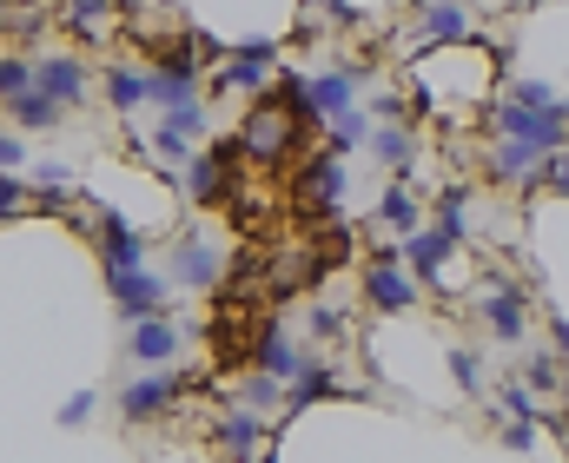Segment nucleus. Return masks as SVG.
Here are the masks:
<instances>
[{"label": "nucleus", "mask_w": 569, "mask_h": 463, "mask_svg": "<svg viewBox=\"0 0 569 463\" xmlns=\"http://www.w3.org/2000/svg\"><path fill=\"white\" fill-rule=\"evenodd\" d=\"M20 165H27V140L13 127H0V172H20Z\"/></svg>", "instance_id": "f704fd0d"}, {"label": "nucleus", "mask_w": 569, "mask_h": 463, "mask_svg": "<svg viewBox=\"0 0 569 463\" xmlns=\"http://www.w3.org/2000/svg\"><path fill=\"white\" fill-rule=\"evenodd\" d=\"M425 7H430V0H425Z\"/></svg>", "instance_id": "c03bdc74"}, {"label": "nucleus", "mask_w": 569, "mask_h": 463, "mask_svg": "<svg viewBox=\"0 0 569 463\" xmlns=\"http://www.w3.org/2000/svg\"><path fill=\"white\" fill-rule=\"evenodd\" d=\"M93 411H100V391H73V397L60 404V424H67V431H80Z\"/></svg>", "instance_id": "72a5a7b5"}, {"label": "nucleus", "mask_w": 569, "mask_h": 463, "mask_svg": "<svg viewBox=\"0 0 569 463\" xmlns=\"http://www.w3.org/2000/svg\"><path fill=\"white\" fill-rule=\"evenodd\" d=\"M477 318H483V331H490L497 344H510V351H517V344L530 338V292H523L510 272H497V265H490V292L477 299Z\"/></svg>", "instance_id": "f03ea898"}, {"label": "nucleus", "mask_w": 569, "mask_h": 463, "mask_svg": "<svg viewBox=\"0 0 569 463\" xmlns=\"http://www.w3.org/2000/svg\"><path fill=\"white\" fill-rule=\"evenodd\" d=\"M345 179H351V172H345V153H331V147L298 165V192L318 205V219H331V205L345 199Z\"/></svg>", "instance_id": "2eb2a0df"}, {"label": "nucleus", "mask_w": 569, "mask_h": 463, "mask_svg": "<svg viewBox=\"0 0 569 463\" xmlns=\"http://www.w3.org/2000/svg\"><path fill=\"white\" fill-rule=\"evenodd\" d=\"M7 120H13V133H20V140H27V133H60V127H67V107H60V100H47V93L33 87V93H20V100L7 107Z\"/></svg>", "instance_id": "4be33fe9"}, {"label": "nucleus", "mask_w": 569, "mask_h": 463, "mask_svg": "<svg viewBox=\"0 0 569 463\" xmlns=\"http://www.w3.org/2000/svg\"><path fill=\"white\" fill-rule=\"evenodd\" d=\"M490 404L503 411V424H537V397H530L517 378H497V384H490Z\"/></svg>", "instance_id": "a878e982"}, {"label": "nucleus", "mask_w": 569, "mask_h": 463, "mask_svg": "<svg viewBox=\"0 0 569 463\" xmlns=\"http://www.w3.org/2000/svg\"><path fill=\"white\" fill-rule=\"evenodd\" d=\"M279 404H284V384L279 378H266V371H252V378H246V411L266 417V411H279Z\"/></svg>", "instance_id": "473e14b6"}, {"label": "nucleus", "mask_w": 569, "mask_h": 463, "mask_svg": "<svg viewBox=\"0 0 569 463\" xmlns=\"http://www.w3.org/2000/svg\"><path fill=\"white\" fill-rule=\"evenodd\" d=\"M166 285H172V279H159L152 265H140V272H113V279H107V292H113V305H120L127 324H133V318H152V311L166 305Z\"/></svg>", "instance_id": "f3484780"}, {"label": "nucleus", "mask_w": 569, "mask_h": 463, "mask_svg": "<svg viewBox=\"0 0 569 463\" xmlns=\"http://www.w3.org/2000/svg\"><path fill=\"white\" fill-rule=\"evenodd\" d=\"M430 225H437L450 245H463V239H470V185H463V179H450V185L430 199Z\"/></svg>", "instance_id": "5701e85b"}, {"label": "nucleus", "mask_w": 569, "mask_h": 463, "mask_svg": "<svg viewBox=\"0 0 569 463\" xmlns=\"http://www.w3.org/2000/svg\"><path fill=\"white\" fill-rule=\"evenodd\" d=\"M298 364H305V358L291 351V331H284L279 318H272V324L259 331V344H252V371H266V378L291 384V378H298Z\"/></svg>", "instance_id": "412c9836"}, {"label": "nucleus", "mask_w": 569, "mask_h": 463, "mask_svg": "<svg viewBox=\"0 0 569 463\" xmlns=\"http://www.w3.org/2000/svg\"><path fill=\"white\" fill-rule=\"evenodd\" d=\"M272 437H279V431H272L259 411H246V404H239V411H226V417H219V431H212V444H219L232 463H252V451H272Z\"/></svg>", "instance_id": "ddd939ff"}, {"label": "nucleus", "mask_w": 569, "mask_h": 463, "mask_svg": "<svg viewBox=\"0 0 569 463\" xmlns=\"http://www.w3.org/2000/svg\"><path fill=\"white\" fill-rule=\"evenodd\" d=\"M232 153H239V140H226L219 153H192L186 159V172H179V185H186L199 205H219V199H226V179H232V172H226V159Z\"/></svg>", "instance_id": "6ab92c4d"}, {"label": "nucleus", "mask_w": 569, "mask_h": 463, "mask_svg": "<svg viewBox=\"0 0 569 463\" xmlns=\"http://www.w3.org/2000/svg\"><path fill=\"white\" fill-rule=\"evenodd\" d=\"M543 165H550L543 147H530V140H497V147L483 153V179H490V185H510V192H537V185H543Z\"/></svg>", "instance_id": "20e7f679"}, {"label": "nucleus", "mask_w": 569, "mask_h": 463, "mask_svg": "<svg viewBox=\"0 0 569 463\" xmlns=\"http://www.w3.org/2000/svg\"><path fill=\"white\" fill-rule=\"evenodd\" d=\"M530 437H537V424H503V444L510 451H530Z\"/></svg>", "instance_id": "4c0bfd02"}, {"label": "nucleus", "mask_w": 569, "mask_h": 463, "mask_svg": "<svg viewBox=\"0 0 569 463\" xmlns=\"http://www.w3.org/2000/svg\"><path fill=\"white\" fill-rule=\"evenodd\" d=\"M192 384V371H146V378H127L120 384V417L127 424H146L159 411H172V397Z\"/></svg>", "instance_id": "6e6552de"}, {"label": "nucleus", "mask_w": 569, "mask_h": 463, "mask_svg": "<svg viewBox=\"0 0 569 463\" xmlns=\"http://www.w3.org/2000/svg\"><path fill=\"white\" fill-rule=\"evenodd\" d=\"M503 100H517V107H530V113H563V93H557L550 80H517Z\"/></svg>", "instance_id": "c756f323"}, {"label": "nucleus", "mask_w": 569, "mask_h": 463, "mask_svg": "<svg viewBox=\"0 0 569 463\" xmlns=\"http://www.w3.org/2000/svg\"><path fill=\"white\" fill-rule=\"evenodd\" d=\"M517 384H523L537 404H543V397H563V358H557L550 344H543V351H523V378H517Z\"/></svg>", "instance_id": "393cba45"}, {"label": "nucleus", "mask_w": 569, "mask_h": 463, "mask_svg": "<svg viewBox=\"0 0 569 463\" xmlns=\"http://www.w3.org/2000/svg\"><path fill=\"white\" fill-rule=\"evenodd\" d=\"M100 87H107V107H113L120 120H133L146 107V67H133V60H113V67L100 73Z\"/></svg>", "instance_id": "b1692460"}, {"label": "nucleus", "mask_w": 569, "mask_h": 463, "mask_svg": "<svg viewBox=\"0 0 569 463\" xmlns=\"http://www.w3.org/2000/svg\"><path fill=\"white\" fill-rule=\"evenodd\" d=\"M259 463H279V451H259Z\"/></svg>", "instance_id": "79ce46f5"}, {"label": "nucleus", "mask_w": 569, "mask_h": 463, "mask_svg": "<svg viewBox=\"0 0 569 463\" xmlns=\"http://www.w3.org/2000/svg\"><path fill=\"white\" fill-rule=\"evenodd\" d=\"M60 7H67L60 20H67L80 40H100V33H107V20H113V0H60Z\"/></svg>", "instance_id": "bb28decb"}, {"label": "nucleus", "mask_w": 569, "mask_h": 463, "mask_svg": "<svg viewBox=\"0 0 569 463\" xmlns=\"http://www.w3.org/2000/svg\"><path fill=\"white\" fill-rule=\"evenodd\" d=\"M291 113H279V100H252V113L239 120V147L252 159H284L291 153Z\"/></svg>", "instance_id": "9b49d317"}, {"label": "nucleus", "mask_w": 569, "mask_h": 463, "mask_svg": "<svg viewBox=\"0 0 569 463\" xmlns=\"http://www.w3.org/2000/svg\"><path fill=\"white\" fill-rule=\"evenodd\" d=\"M543 185H550L557 199H569V147H563V153H550V165H543Z\"/></svg>", "instance_id": "e433bc0d"}, {"label": "nucleus", "mask_w": 569, "mask_h": 463, "mask_svg": "<svg viewBox=\"0 0 569 463\" xmlns=\"http://www.w3.org/2000/svg\"><path fill=\"white\" fill-rule=\"evenodd\" d=\"M371 153L385 159L391 179H411L418 172V127L411 120H378L371 127Z\"/></svg>", "instance_id": "a211bd4d"}, {"label": "nucleus", "mask_w": 569, "mask_h": 463, "mask_svg": "<svg viewBox=\"0 0 569 463\" xmlns=\"http://www.w3.org/2000/svg\"><path fill=\"white\" fill-rule=\"evenodd\" d=\"M325 397H345V384H338V371H331V364H318V358H305V364H298V378L284 384V411L298 417L305 404H325Z\"/></svg>", "instance_id": "aec40b11"}, {"label": "nucleus", "mask_w": 569, "mask_h": 463, "mask_svg": "<svg viewBox=\"0 0 569 463\" xmlns=\"http://www.w3.org/2000/svg\"><path fill=\"white\" fill-rule=\"evenodd\" d=\"M378 225H385L398 245H405V239H418V232L430 225V199L411 185V179H391V185L378 192Z\"/></svg>", "instance_id": "f8f14e48"}, {"label": "nucleus", "mask_w": 569, "mask_h": 463, "mask_svg": "<svg viewBox=\"0 0 569 463\" xmlns=\"http://www.w3.org/2000/svg\"><path fill=\"white\" fill-rule=\"evenodd\" d=\"M563 417H569V358H563Z\"/></svg>", "instance_id": "a19ab883"}, {"label": "nucleus", "mask_w": 569, "mask_h": 463, "mask_svg": "<svg viewBox=\"0 0 569 463\" xmlns=\"http://www.w3.org/2000/svg\"><path fill=\"white\" fill-rule=\"evenodd\" d=\"M411 47L430 53V47H477V13L463 0H411Z\"/></svg>", "instance_id": "7ed1b4c3"}, {"label": "nucleus", "mask_w": 569, "mask_h": 463, "mask_svg": "<svg viewBox=\"0 0 569 463\" xmlns=\"http://www.w3.org/2000/svg\"><path fill=\"white\" fill-rule=\"evenodd\" d=\"M450 378L463 384V397H490V378H483V358H477V351H463V344L450 351Z\"/></svg>", "instance_id": "7c9ffc66"}, {"label": "nucleus", "mask_w": 569, "mask_h": 463, "mask_svg": "<svg viewBox=\"0 0 569 463\" xmlns=\"http://www.w3.org/2000/svg\"><path fill=\"white\" fill-rule=\"evenodd\" d=\"M33 87L60 107H87L93 100V67L80 53H33Z\"/></svg>", "instance_id": "39448f33"}, {"label": "nucleus", "mask_w": 569, "mask_h": 463, "mask_svg": "<svg viewBox=\"0 0 569 463\" xmlns=\"http://www.w3.org/2000/svg\"><path fill=\"white\" fill-rule=\"evenodd\" d=\"M179 344H186V324L166 318V311H152V318H133V324H127V358L146 364V371H166V364L179 358Z\"/></svg>", "instance_id": "0eeeda50"}, {"label": "nucleus", "mask_w": 569, "mask_h": 463, "mask_svg": "<svg viewBox=\"0 0 569 463\" xmlns=\"http://www.w3.org/2000/svg\"><path fill=\"white\" fill-rule=\"evenodd\" d=\"M7 27H20V13H13V0H0V33H7Z\"/></svg>", "instance_id": "ea45409f"}, {"label": "nucleus", "mask_w": 569, "mask_h": 463, "mask_svg": "<svg viewBox=\"0 0 569 463\" xmlns=\"http://www.w3.org/2000/svg\"><path fill=\"white\" fill-rule=\"evenodd\" d=\"M93 232H100V272H140L146 265V239L113 212V205H93Z\"/></svg>", "instance_id": "9d476101"}, {"label": "nucleus", "mask_w": 569, "mask_h": 463, "mask_svg": "<svg viewBox=\"0 0 569 463\" xmlns=\"http://www.w3.org/2000/svg\"><path fill=\"white\" fill-rule=\"evenodd\" d=\"M305 331H311V338H338V331H345V311L318 305V311H311V318H305Z\"/></svg>", "instance_id": "c9c22d12"}, {"label": "nucleus", "mask_w": 569, "mask_h": 463, "mask_svg": "<svg viewBox=\"0 0 569 463\" xmlns=\"http://www.w3.org/2000/svg\"><path fill=\"white\" fill-rule=\"evenodd\" d=\"M33 93V53H0V107Z\"/></svg>", "instance_id": "cd10ccee"}, {"label": "nucleus", "mask_w": 569, "mask_h": 463, "mask_svg": "<svg viewBox=\"0 0 569 463\" xmlns=\"http://www.w3.org/2000/svg\"><path fill=\"white\" fill-rule=\"evenodd\" d=\"M517 7H530V0H517Z\"/></svg>", "instance_id": "37998d69"}, {"label": "nucleus", "mask_w": 569, "mask_h": 463, "mask_svg": "<svg viewBox=\"0 0 569 463\" xmlns=\"http://www.w3.org/2000/svg\"><path fill=\"white\" fill-rule=\"evenodd\" d=\"M450 252H457V245H450V239H443L437 225H425L418 239H405V245H398L405 272H411V279L425 285V292H443V279H450V272H443V265H450Z\"/></svg>", "instance_id": "4468645a"}, {"label": "nucleus", "mask_w": 569, "mask_h": 463, "mask_svg": "<svg viewBox=\"0 0 569 463\" xmlns=\"http://www.w3.org/2000/svg\"><path fill=\"white\" fill-rule=\"evenodd\" d=\"M272 73H279V40H246L219 60V87H232V93H266Z\"/></svg>", "instance_id": "1a4fd4ad"}, {"label": "nucleus", "mask_w": 569, "mask_h": 463, "mask_svg": "<svg viewBox=\"0 0 569 463\" xmlns=\"http://www.w3.org/2000/svg\"><path fill=\"white\" fill-rule=\"evenodd\" d=\"M305 100H311V127H331V120H345L358 107V80L345 67H325V73L305 80Z\"/></svg>", "instance_id": "dca6fc26"}, {"label": "nucleus", "mask_w": 569, "mask_h": 463, "mask_svg": "<svg viewBox=\"0 0 569 463\" xmlns=\"http://www.w3.org/2000/svg\"><path fill=\"white\" fill-rule=\"evenodd\" d=\"M219 272H226V252H219L199 225H186V232L172 239V285H186V292H212Z\"/></svg>", "instance_id": "423d86ee"}, {"label": "nucleus", "mask_w": 569, "mask_h": 463, "mask_svg": "<svg viewBox=\"0 0 569 463\" xmlns=\"http://www.w3.org/2000/svg\"><path fill=\"white\" fill-rule=\"evenodd\" d=\"M550 351L569 358V318H550Z\"/></svg>", "instance_id": "58836bf2"}, {"label": "nucleus", "mask_w": 569, "mask_h": 463, "mask_svg": "<svg viewBox=\"0 0 569 463\" xmlns=\"http://www.w3.org/2000/svg\"><path fill=\"white\" fill-rule=\"evenodd\" d=\"M358 299L378 311V318H398V311H411L418 299H425V285L405 272L398 245H371L365 265H358Z\"/></svg>", "instance_id": "f257e3e1"}, {"label": "nucleus", "mask_w": 569, "mask_h": 463, "mask_svg": "<svg viewBox=\"0 0 569 463\" xmlns=\"http://www.w3.org/2000/svg\"><path fill=\"white\" fill-rule=\"evenodd\" d=\"M358 147H371V113L365 107H351L345 120H331V153H358Z\"/></svg>", "instance_id": "c85d7f7f"}, {"label": "nucleus", "mask_w": 569, "mask_h": 463, "mask_svg": "<svg viewBox=\"0 0 569 463\" xmlns=\"http://www.w3.org/2000/svg\"><path fill=\"white\" fill-rule=\"evenodd\" d=\"M27 212H33V185L20 172H0V225L7 219H27Z\"/></svg>", "instance_id": "2f4dec72"}]
</instances>
